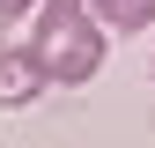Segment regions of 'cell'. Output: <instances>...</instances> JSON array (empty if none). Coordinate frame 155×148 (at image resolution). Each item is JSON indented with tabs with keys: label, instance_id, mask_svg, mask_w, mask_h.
<instances>
[{
	"label": "cell",
	"instance_id": "cell-1",
	"mask_svg": "<svg viewBox=\"0 0 155 148\" xmlns=\"http://www.w3.org/2000/svg\"><path fill=\"white\" fill-rule=\"evenodd\" d=\"M30 52L45 67V82H59V89L96 82V67H104V22H96V8L89 0H45L37 30H30Z\"/></svg>",
	"mask_w": 155,
	"mask_h": 148
},
{
	"label": "cell",
	"instance_id": "cell-2",
	"mask_svg": "<svg viewBox=\"0 0 155 148\" xmlns=\"http://www.w3.org/2000/svg\"><path fill=\"white\" fill-rule=\"evenodd\" d=\"M45 67H37V52L30 45H15V37H0V111H22V104H37L45 96Z\"/></svg>",
	"mask_w": 155,
	"mask_h": 148
},
{
	"label": "cell",
	"instance_id": "cell-3",
	"mask_svg": "<svg viewBox=\"0 0 155 148\" xmlns=\"http://www.w3.org/2000/svg\"><path fill=\"white\" fill-rule=\"evenodd\" d=\"M104 30H148L155 22V0H89Z\"/></svg>",
	"mask_w": 155,
	"mask_h": 148
},
{
	"label": "cell",
	"instance_id": "cell-4",
	"mask_svg": "<svg viewBox=\"0 0 155 148\" xmlns=\"http://www.w3.org/2000/svg\"><path fill=\"white\" fill-rule=\"evenodd\" d=\"M37 8H45V0H0V37H8L15 22H30V15H37Z\"/></svg>",
	"mask_w": 155,
	"mask_h": 148
}]
</instances>
